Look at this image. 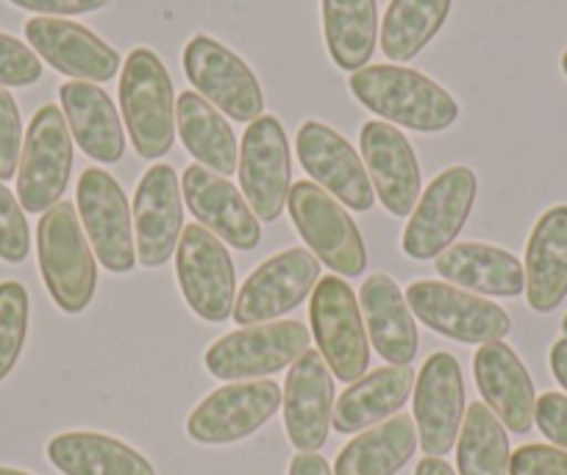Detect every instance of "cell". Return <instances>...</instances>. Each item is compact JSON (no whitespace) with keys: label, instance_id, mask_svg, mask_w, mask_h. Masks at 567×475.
<instances>
[{"label":"cell","instance_id":"33","mask_svg":"<svg viewBox=\"0 0 567 475\" xmlns=\"http://www.w3.org/2000/svg\"><path fill=\"white\" fill-rule=\"evenodd\" d=\"M454 0H390L381 20V51L392 62H409L443 31Z\"/></svg>","mask_w":567,"mask_h":475},{"label":"cell","instance_id":"11","mask_svg":"<svg viewBox=\"0 0 567 475\" xmlns=\"http://www.w3.org/2000/svg\"><path fill=\"white\" fill-rule=\"evenodd\" d=\"M184 73L204 101L239 123H254L265 112V92L254 70L223 42L198 34L184 48Z\"/></svg>","mask_w":567,"mask_h":475},{"label":"cell","instance_id":"46","mask_svg":"<svg viewBox=\"0 0 567 475\" xmlns=\"http://www.w3.org/2000/svg\"><path fill=\"white\" fill-rule=\"evenodd\" d=\"M561 73L567 75V51H565V56H561Z\"/></svg>","mask_w":567,"mask_h":475},{"label":"cell","instance_id":"31","mask_svg":"<svg viewBox=\"0 0 567 475\" xmlns=\"http://www.w3.org/2000/svg\"><path fill=\"white\" fill-rule=\"evenodd\" d=\"M417 428L409 414H395L353 436L334 462V475H395L414 456Z\"/></svg>","mask_w":567,"mask_h":475},{"label":"cell","instance_id":"7","mask_svg":"<svg viewBox=\"0 0 567 475\" xmlns=\"http://www.w3.org/2000/svg\"><path fill=\"white\" fill-rule=\"evenodd\" d=\"M406 303L420 323L462 345L501 342L512 331V320L493 300L454 283L414 281L406 287Z\"/></svg>","mask_w":567,"mask_h":475},{"label":"cell","instance_id":"4","mask_svg":"<svg viewBox=\"0 0 567 475\" xmlns=\"http://www.w3.org/2000/svg\"><path fill=\"white\" fill-rule=\"evenodd\" d=\"M73 173V134L59 106L31 117L18 165V200L29 215H45L64 198Z\"/></svg>","mask_w":567,"mask_h":475},{"label":"cell","instance_id":"18","mask_svg":"<svg viewBox=\"0 0 567 475\" xmlns=\"http://www.w3.org/2000/svg\"><path fill=\"white\" fill-rule=\"evenodd\" d=\"M131 217L140 265L148 270L167 265L184 231L182 184L171 165H154L140 178Z\"/></svg>","mask_w":567,"mask_h":475},{"label":"cell","instance_id":"41","mask_svg":"<svg viewBox=\"0 0 567 475\" xmlns=\"http://www.w3.org/2000/svg\"><path fill=\"white\" fill-rule=\"evenodd\" d=\"M9 3L25 12H37L40 18H73L109 7V0H9Z\"/></svg>","mask_w":567,"mask_h":475},{"label":"cell","instance_id":"44","mask_svg":"<svg viewBox=\"0 0 567 475\" xmlns=\"http://www.w3.org/2000/svg\"><path fill=\"white\" fill-rule=\"evenodd\" d=\"M414 475H456L454 467H451L445 458H434V456H425L423 462L417 464Z\"/></svg>","mask_w":567,"mask_h":475},{"label":"cell","instance_id":"3","mask_svg":"<svg viewBox=\"0 0 567 475\" xmlns=\"http://www.w3.org/2000/svg\"><path fill=\"white\" fill-rule=\"evenodd\" d=\"M120 112L134 151L142 158H162L176 140V95L162 59L151 48L128 53L120 75Z\"/></svg>","mask_w":567,"mask_h":475},{"label":"cell","instance_id":"12","mask_svg":"<svg viewBox=\"0 0 567 475\" xmlns=\"http://www.w3.org/2000/svg\"><path fill=\"white\" fill-rule=\"evenodd\" d=\"M320 281V261L309 248H290L261 261L248 278L234 303V323L248 326L272 323L315 292Z\"/></svg>","mask_w":567,"mask_h":475},{"label":"cell","instance_id":"1","mask_svg":"<svg viewBox=\"0 0 567 475\" xmlns=\"http://www.w3.org/2000/svg\"><path fill=\"white\" fill-rule=\"evenodd\" d=\"M351 95L384 123L420 134H440L460 120V103L445 86L417 70L373 64L351 73Z\"/></svg>","mask_w":567,"mask_h":475},{"label":"cell","instance_id":"26","mask_svg":"<svg viewBox=\"0 0 567 475\" xmlns=\"http://www.w3.org/2000/svg\"><path fill=\"white\" fill-rule=\"evenodd\" d=\"M64 120L81 151L101 165H114L125 153L120 114L106 90L90 81H68L59 86Z\"/></svg>","mask_w":567,"mask_h":475},{"label":"cell","instance_id":"37","mask_svg":"<svg viewBox=\"0 0 567 475\" xmlns=\"http://www.w3.org/2000/svg\"><path fill=\"white\" fill-rule=\"evenodd\" d=\"M40 79V56L18 37L0 34V86H31Z\"/></svg>","mask_w":567,"mask_h":475},{"label":"cell","instance_id":"6","mask_svg":"<svg viewBox=\"0 0 567 475\" xmlns=\"http://www.w3.org/2000/svg\"><path fill=\"white\" fill-rule=\"evenodd\" d=\"M312 334L298 320L248 326L220 337L206 351V370L223 381H256L296 364Z\"/></svg>","mask_w":567,"mask_h":475},{"label":"cell","instance_id":"25","mask_svg":"<svg viewBox=\"0 0 567 475\" xmlns=\"http://www.w3.org/2000/svg\"><path fill=\"white\" fill-rule=\"evenodd\" d=\"M434 270L454 287L482 298H517L526 289V272L515 254L484 242H460L437 256Z\"/></svg>","mask_w":567,"mask_h":475},{"label":"cell","instance_id":"24","mask_svg":"<svg viewBox=\"0 0 567 475\" xmlns=\"http://www.w3.org/2000/svg\"><path fill=\"white\" fill-rule=\"evenodd\" d=\"M359 306L375 353L392 368H409L417 359L420 337L401 287L384 272H375L359 289Z\"/></svg>","mask_w":567,"mask_h":475},{"label":"cell","instance_id":"45","mask_svg":"<svg viewBox=\"0 0 567 475\" xmlns=\"http://www.w3.org/2000/svg\"><path fill=\"white\" fill-rule=\"evenodd\" d=\"M0 475H31V473H23V469H14V467H0Z\"/></svg>","mask_w":567,"mask_h":475},{"label":"cell","instance_id":"8","mask_svg":"<svg viewBox=\"0 0 567 475\" xmlns=\"http://www.w3.org/2000/svg\"><path fill=\"white\" fill-rule=\"evenodd\" d=\"M476 193L478 178L471 167L456 165L440 173L409 215L403 254L414 261H429L449 250L467 226Z\"/></svg>","mask_w":567,"mask_h":475},{"label":"cell","instance_id":"39","mask_svg":"<svg viewBox=\"0 0 567 475\" xmlns=\"http://www.w3.org/2000/svg\"><path fill=\"white\" fill-rule=\"evenodd\" d=\"M509 475H567V451L556 445H523L512 453Z\"/></svg>","mask_w":567,"mask_h":475},{"label":"cell","instance_id":"13","mask_svg":"<svg viewBox=\"0 0 567 475\" xmlns=\"http://www.w3.org/2000/svg\"><path fill=\"white\" fill-rule=\"evenodd\" d=\"M239 187L259 223H276L292 189L290 142L272 114L248 125L239 145Z\"/></svg>","mask_w":567,"mask_h":475},{"label":"cell","instance_id":"30","mask_svg":"<svg viewBox=\"0 0 567 475\" xmlns=\"http://www.w3.org/2000/svg\"><path fill=\"white\" fill-rule=\"evenodd\" d=\"M176 128L189 156L200 167L228 178L237 173V136L228 120L198 92H182L176 101Z\"/></svg>","mask_w":567,"mask_h":475},{"label":"cell","instance_id":"28","mask_svg":"<svg viewBox=\"0 0 567 475\" xmlns=\"http://www.w3.org/2000/svg\"><path fill=\"white\" fill-rule=\"evenodd\" d=\"M417 375L409 368H381L359 381L348 384L340 401L334 403V425L337 434H359L364 428H373L375 423L386 417H395L406 406L409 395L414 390Z\"/></svg>","mask_w":567,"mask_h":475},{"label":"cell","instance_id":"32","mask_svg":"<svg viewBox=\"0 0 567 475\" xmlns=\"http://www.w3.org/2000/svg\"><path fill=\"white\" fill-rule=\"evenodd\" d=\"M323 37L337 68L346 73L368 68L379 42L375 0H323Z\"/></svg>","mask_w":567,"mask_h":475},{"label":"cell","instance_id":"10","mask_svg":"<svg viewBox=\"0 0 567 475\" xmlns=\"http://www.w3.org/2000/svg\"><path fill=\"white\" fill-rule=\"evenodd\" d=\"M176 272L184 300L206 323H226L237 303V272L223 239L193 223L176 248Z\"/></svg>","mask_w":567,"mask_h":475},{"label":"cell","instance_id":"27","mask_svg":"<svg viewBox=\"0 0 567 475\" xmlns=\"http://www.w3.org/2000/svg\"><path fill=\"white\" fill-rule=\"evenodd\" d=\"M526 300L548 314L567 298V206H554L534 226L526 245Z\"/></svg>","mask_w":567,"mask_h":475},{"label":"cell","instance_id":"42","mask_svg":"<svg viewBox=\"0 0 567 475\" xmlns=\"http://www.w3.org/2000/svg\"><path fill=\"white\" fill-rule=\"evenodd\" d=\"M290 475H334V469L318 453H298L290 462Z\"/></svg>","mask_w":567,"mask_h":475},{"label":"cell","instance_id":"36","mask_svg":"<svg viewBox=\"0 0 567 475\" xmlns=\"http://www.w3.org/2000/svg\"><path fill=\"white\" fill-rule=\"evenodd\" d=\"M31 231L25 211L12 189L0 182V259L9 265H20L29 259Z\"/></svg>","mask_w":567,"mask_h":475},{"label":"cell","instance_id":"47","mask_svg":"<svg viewBox=\"0 0 567 475\" xmlns=\"http://www.w3.org/2000/svg\"><path fill=\"white\" fill-rule=\"evenodd\" d=\"M561 334L567 337V314H565V320H561Z\"/></svg>","mask_w":567,"mask_h":475},{"label":"cell","instance_id":"22","mask_svg":"<svg viewBox=\"0 0 567 475\" xmlns=\"http://www.w3.org/2000/svg\"><path fill=\"white\" fill-rule=\"evenodd\" d=\"M182 193L195 220L217 239L237 250H254L261 242V223L228 178L200 165H189L182 176Z\"/></svg>","mask_w":567,"mask_h":475},{"label":"cell","instance_id":"40","mask_svg":"<svg viewBox=\"0 0 567 475\" xmlns=\"http://www.w3.org/2000/svg\"><path fill=\"white\" fill-rule=\"evenodd\" d=\"M534 423L556 447L567 451V395L561 392H545L534 409Z\"/></svg>","mask_w":567,"mask_h":475},{"label":"cell","instance_id":"29","mask_svg":"<svg viewBox=\"0 0 567 475\" xmlns=\"http://www.w3.org/2000/svg\"><path fill=\"white\" fill-rule=\"evenodd\" d=\"M48 458L62 475H156L154 464L125 442L95 431H68L48 442Z\"/></svg>","mask_w":567,"mask_h":475},{"label":"cell","instance_id":"14","mask_svg":"<svg viewBox=\"0 0 567 475\" xmlns=\"http://www.w3.org/2000/svg\"><path fill=\"white\" fill-rule=\"evenodd\" d=\"M75 200H79L75 209L81 215L86 239L95 250V259L117 276L134 270V217H131L128 198L117 178L109 176L101 167H90L81 173Z\"/></svg>","mask_w":567,"mask_h":475},{"label":"cell","instance_id":"38","mask_svg":"<svg viewBox=\"0 0 567 475\" xmlns=\"http://www.w3.org/2000/svg\"><path fill=\"white\" fill-rule=\"evenodd\" d=\"M23 153V123L12 92L0 86V182L14 178Z\"/></svg>","mask_w":567,"mask_h":475},{"label":"cell","instance_id":"21","mask_svg":"<svg viewBox=\"0 0 567 475\" xmlns=\"http://www.w3.org/2000/svg\"><path fill=\"white\" fill-rule=\"evenodd\" d=\"M31 51L45 59L53 70L73 81L103 84L120 70V53L79 23L62 18H34L25 23Z\"/></svg>","mask_w":567,"mask_h":475},{"label":"cell","instance_id":"35","mask_svg":"<svg viewBox=\"0 0 567 475\" xmlns=\"http://www.w3.org/2000/svg\"><path fill=\"white\" fill-rule=\"evenodd\" d=\"M29 337V292L20 281L0 283V381H7L23 357Z\"/></svg>","mask_w":567,"mask_h":475},{"label":"cell","instance_id":"20","mask_svg":"<svg viewBox=\"0 0 567 475\" xmlns=\"http://www.w3.org/2000/svg\"><path fill=\"white\" fill-rule=\"evenodd\" d=\"M334 420V375L320 351L309 348L284 384V425L301 453H318Z\"/></svg>","mask_w":567,"mask_h":475},{"label":"cell","instance_id":"23","mask_svg":"<svg viewBox=\"0 0 567 475\" xmlns=\"http://www.w3.org/2000/svg\"><path fill=\"white\" fill-rule=\"evenodd\" d=\"M473 375L484 397V406L504 423L512 434H528L534 425V381L526 364L515 351L501 342H487L476 351L473 359Z\"/></svg>","mask_w":567,"mask_h":475},{"label":"cell","instance_id":"16","mask_svg":"<svg viewBox=\"0 0 567 475\" xmlns=\"http://www.w3.org/2000/svg\"><path fill=\"white\" fill-rule=\"evenodd\" d=\"M412 392L420 447L425 456H449L465 423V381L460 362L445 351L432 353L420 368Z\"/></svg>","mask_w":567,"mask_h":475},{"label":"cell","instance_id":"9","mask_svg":"<svg viewBox=\"0 0 567 475\" xmlns=\"http://www.w3.org/2000/svg\"><path fill=\"white\" fill-rule=\"evenodd\" d=\"M290 217L298 234L309 245L318 261L329 265L340 276L357 278L368 267V248L340 200L331 198L315 182H298L290 189Z\"/></svg>","mask_w":567,"mask_h":475},{"label":"cell","instance_id":"5","mask_svg":"<svg viewBox=\"0 0 567 475\" xmlns=\"http://www.w3.org/2000/svg\"><path fill=\"white\" fill-rule=\"evenodd\" d=\"M309 320L331 375L342 384L362 379L370 368V340L357 295L340 276L320 278L312 292Z\"/></svg>","mask_w":567,"mask_h":475},{"label":"cell","instance_id":"15","mask_svg":"<svg viewBox=\"0 0 567 475\" xmlns=\"http://www.w3.org/2000/svg\"><path fill=\"white\" fill-rule=\"evenodd\" d=\"M281 386L276 381H234L206 395L187 417L189 440L200 445H231L248 440L272 420L281 406Z\"/></svg>","mask_w":567,"mask_h":475},{"label":"cell","instance_id":"2","mask_svg":"<svg viewBox=\"0 0 567 475\" xmlns=\"http://www.w3.org/2000/svg\"><path fill=\"white\" fill-rule=\"evenodd\" d=\"M37 254H40L42 281L53 303L64 314H81L95 298L97 259L73 204L59 200L40 217Z\"/></svg>","mask_w":567,"mask_h":475},{"label":"cell","instance_id":"43","mask_svg":"<svg viewBox=\"0 0 567 475\" xmlns=\"http://www.w3.org/2000/svg\"><path fill=\"white\" fill-rule=\"evenodd\" d=\"M550 370H554V379L559 381L561 390L567 392V337L550 348Z\"/></svg>","mask_w":567,"mask_h":475},{"label":"cell","instance_id":"17","mask_svg":"<svg viewBox=\"0 0 567 475\" xmlns=\"http://www.w3.org/2000/svg\"><path fill=\"white\" fill-rule=\"evenodd\" d=\"M296 151L303 171L320 189L351 211L373 209V184L368 167L340 131L309 120L298 128Z\"/></svg>","mask_w":567,"mask_h":475},{"label":"cell","instance_id":"34","mask_svg":"<svg viewBox=\"0 0 567 475\" xmlns=\"http://www.w3.org/2000/svg\"><path fill=\"white\" fill-rule=\"evenodd\" d=\"M509 436L504 423L484 403H473L456 442L460 475H509Z\"/></svg>","mask_w":567,"mask_h":475},{"label":"cell","instance_id":"19","mask_svg":"<svg viewBox=\"0 0 567 475\" xmlns=\"http://www.w3.org/2000/svg\"><path fill=\"white\" fill-rule=\"evenodd\" d=\"M364 167L375 198L390 215L409 217L420 200V165L412 142L398 131V125L384 120H370L359 134Z\"/></svg>","mask_w":567,"mask_h":475}]
</instances>
